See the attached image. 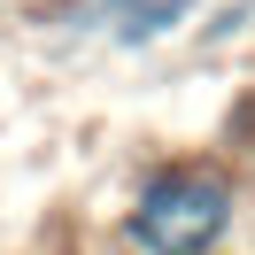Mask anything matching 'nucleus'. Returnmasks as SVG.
<instances>
[{
  "label": "nucleus",
  "instance_id": "f257e3e1",
  "mask_svg": "<svg viewBox=\"0 0 255 255\" xmlns=\"http://www.w3.org/2000/svg\"><path fill=\"white\" fill-rule=\"evenodd\" d=\"M232 224V186L201 162H170L131 201V240L147 255H209Z\"/></svg>",
  "mask_w": 255,
  "mask_h": 255
},
{
  "label": "nucleus",
  "instance_id": "f03ea898",
  "mask_svg": "<svg viewBox=\"0 0 255 255\" xmlns=\"http://www.w3.org/2000/svg\"><path fill=\"white\" fill-rule=\"evenodd\" d=\"M178 16H186V0H147V8H131V16H124V47H139V39H162Z\"/></svg>",
  "mask_w": 255,
  "mask_h": 255
}]
</instances>
